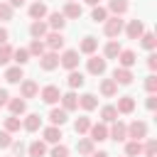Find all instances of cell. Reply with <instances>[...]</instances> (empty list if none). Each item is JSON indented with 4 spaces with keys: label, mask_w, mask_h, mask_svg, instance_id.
Returning a JSON list of instances; mask_svg holds the SVG:
<instances>
[{
    "label": "cell",
    "mask_w": 157,
    "mask_h": 157,
    "mask_svg": "<svg viewBox=\"0 0 157 157\" xmlns=\"http://www.w3.org/2000/svg\"><path fill=\"white\" fill-rule=\"evenodd\" d=\"M125 130H128V137H130V140L142 142V140L147 137V123H145V120H132L130 125H125Z\"/></svg>",
    "instance_id": "1"
},
{
    "label": "cell",
    "mask_w": 157,
    "mask_h": 157,
    "mask_svg": "<svg viewBox=\"0 0 157 157\" xmlns=\"http://www.w3.org/2000/svg\"><path fill=\"white\" fill-rule=\"evenodd\" d=\"M123 29H125V22H123L120 17H115V15L103 22V32H105V37H110V39H115Z\"/></svg>",
    "instance_id": "2"
},
{
    "label": "cell",
    "mask_w": 157,
    "mask_h": 157,
    "mask_svg": "<svg viewBox=\"0 0 157 157\" xmlns=\"http://www.w3.org/2000/svg\"><path fill=\"white\" fill-rule=\"evenodd\" d=\"M86 69H88V74H93V76H103V74H105V69H108V61H105L103 56L91 54V59H88Z\"/></svg>",
    "instance_id": "3"
},
{
    "label": "cell",
    "mask_w": 157,
    "mask_h": 157,
    "mask_svg": "<svg viewBox=\"0 0 157 157\" xmlns=\"http://www.w3.org/2000/svg\"><path fill=\"white\" fill-rule=\"evenodd\" d=\"M59 64H61L64 69H69V71H76V66H78V52H76V49H66V52L59 56Z\"/></svg>",
    "instance_id": "4"
},
{
    "label": "cell",
    "mask_w": 157,
    "mask_h": 157,
    "mask_svg": "<svg viewBox=\"0 0 157 157\" xmlns=\"http://www.w3.org/2000/svg\"><path fill=\"white\" fill-rule=\"evenodd\" d=\"M44 47H49V52H59V49L64 47V34H61V32H47Z\"/></svg>",
    "instance_id": "5"
},
{
    "label": "cell",
    "mask_w": 157,
    "mask_h": 157,
    "mask_svg": "<svg viewBox=\"0 0 157 157\" xmlns=\"http://www.w3.org/2000/svg\"><path fill=\"white\" fill-rule=\"evenodd\" d=\"M39 66H42L44 71H54V69L59 66V54H56V52H44V54L39 56Z\"/></svg>",
    "instance_id": "6"
},
{
    "label": "cell",
    "mask_w": 157,
    "mask_h": 157,
    "mask_svg": "<svg viewBox=\"0 0 157 157\" xmlns=\"http://www.w3.org/2000/svg\"><path fill=\"white\" fill-rule=\"evenodd\" d=\"M39 96H42V101H44V103L54 105V103H59V98H61V91H59L54 83H49V86H44V88H42V93H39Z\"/></svg>",
    "instance_id": "7"
},
{
    "label": "cell",
    "mask_w": 157,
    "mask_h": 157,
    "mask_svg": "<svg viewBox=\"0 0 157 157\" xmlns=\"http://www.w3.org/2000/svg\"><path fill=\"white\" fill-rule=\"evenodd\" d=\"M113 81H115L118 86H130V83H132V71H130V69H123V66H115Z\"/></svg>",
    "instance_id": "8"
},
{
    "label": "cell",
    "mask_w": 157,
    "mask_h": 157,
    "mask_svg": "<svg viewBox=\"0 0 157 157\" xmlns=\"http://www.w3.org/2000/svg\"><path fill=\"white\" fill-rule=\"evenodd\" d=\"M88 132H91V142H103V140H108V128H105V123H96V125H91L88 128Z\"/></svg>",
    "instance_id": "9"
},
{
    "label": "cell",
    "mask_w": 157,
    "mask_h": 157,
    "mask_svg": "<svg viewBox=\"0 0 157 157\" xmlns=\"http://www.w3.org/2000/svg\"><path fill=\"white\" fill-rule=\"evenodd\" d=\"M20 93H22V98H34V96L39 93L37 81H32V78H22V83H20Z\"/></svg>",
    "instance_id": "10"
},
{
    "label": "cell",
    "mask_w": 157,
    "mask_h": 157,
    "mask_svg": "<svg viewBox=\"0 0 157 157\" xmlns=\"http://www.w3.org/2000/svg\"><path fill=\"white\" fill-rule=\"evenodd\" d=\"M125 32H128V37H130V39H140V37H142V32H145L142 20H130V22L125 25Z\"/></svg>",
    "instance_id": "11"
},
{
    "label": "cell",
    "mask_w": 157,
    "mask_h": 157,
    "mask_svg": "<svg viewBox=\"0 0 157 157\" xmlns=\"http://www.w3.org/2000/svg\"><path fill=\"white\" fill-rule=\"evenodd\" d=\"M135 61H137V56H135V52H132V49H120V54H118V64H120L123 69L135 66Z\"/></svg>",
    "instance_id": "12"
},
{
    "label": "cell",
    "mask_w": 157,
    "mask_h": 157,
    "mask_svg": "<svg viewBox=\"0 0 157 157\" xmlns=\"http://www.w3.org/2000/svg\"><path fill=\"white\" fill-rule=\"evenodd\" d=\"M108 137H113L115 142H123V140L128 137V130H125V123H120V120H115V123H113V128L108 130Z\"/></svg>",
    "instance_id": "13"
},
{
    "label": "cell",
    "mask_w": 157,
    "mask_h": 157,
    "mask_svg": "<svg viewBox=\"0 0 157 157\" xmlns=\"http://www.w3.org/2000/svg\"><path fill=\"white\" fill-rule=\"evenodd\" d=\"M128 7H130V2L128 0H108V12H113L115 17H120V15H125L128 12Z\"/></svg>",
    "instance_id": "14"
},
{
    "label": "cell",
    "mask_w": 157,
    "mask_h": 157,
    "mask_svg": "<svg viewBox=\"0 0 157 157\" xmlns=\"http://www.w3.org/2000/svg\"><path fill=\"white\" fill-rule=\"evenodd\" d=\"M47 27H52L54 32H61V29L66 27V17H64L61 12H49V22H47Z\"/></svg>",
    "instance_id": "15"
},
{
    "label": "cell",
    "mask_w": 157,
    "mask_h": 157,
    "mask_svg": "<svg viewBox=\"0 0 157 157\" xmlns=\"http://www.w3.org/2000/svg\"><path fill=\"white\" fill-rule=\"evenodd\" d=\"M47 32H49V27H47V22H42V20H34V22L29 25V34H32L34 39H44Z\"/></svg>",
    "instance_id": "16"
},
{
    "label": "cell",
    "mask_w": 157,
    "mask_h": 157,
    "mask_svg": "<svg viewBox=\"0 0 157 157\" xmlns=\"http://www.w3.org/2000/svg\"><path fill=\"white\" fill-rule=\"evenodd\" d=\"M96 49H98V39H96V37H91V34H88V37H83V39H81V44H78V52H81V54H88V56H91Z\"/></svg>",
    "instance_id": "17"
},
{
    "label": "cell",
    "mask_w": 157,
    "mask_h": 157,
    "mask_svg": "<svg viewBox=\"0 0 157 157\" xmlns=\"http://www.w3.org/2000/svg\"><path fill=\"white\" fill-rule=\"evenodd\" d=\"M59 101H61V108H64L66 113H69V110H76V108H78V96H76L74 91L64 93V96H61Z\"/></svg>",
    "instance_id": "18"
},
{
    "label": "cell",
    "mask_w": 157,
    "mask_h": 157,
    "mask_svg": "<svg viewBox=\"0 0 157 157\" xmlns=\"http://www.w3.org/2000/svg\"><path fill=\"white\" fill-rule=\"evenodd\" d=\"M115 110H118V113H125V115L132 113V110H135V98H132V96H120Z\"/></svg>",
    "instance_id": "19"
},
{
    "label": "cell",
    "mask_w": 157,
    "mask_h": 157,
    "mask_svg": "<svg viewBox=\"0 0 157 157\" xmlns=\"http://www.w3.org/2000/svg\"><path fill=\"white\" fill-rule=\"evenodd\" d=\"M49 120H52V125L61 128V125L69 120V113H66L64 108H52V110H49Z\"/></svg>",
    "instance_id": "20"
},
{
    "label": "cell",
    "mask_w": 157,
    "mask_h": 157,
    "mask_svg": "<svg viewBox=\"0 0 157 157\" xmlns=\"http://www.w3.org/2000/svg\"><path fill=\"white\" fill-rule=\"evenodd\" d=\"M22 128H25L27 132H37V130L42 128V118H39L37 113H29V115L22 120Z\"/></svg>",
    "instance_id": "21"
},
{
    "label": "cell",
    "mask_w": 157,
    "mask_h": 157,
    "mask_svg": "<svg viewBox=\"0 0 157 157\" xmlns=\"http://www.w3.org/2000/svg\"><path fill=\"white\" fill-rule=\"evenodd\" d=\"M44 142H52V145H59V140L64 137L61 135V128H56V125H49V128H44Z\"/></svg>",
    "instance_id": "22"
},
{
    "label": "cell",
    "mask_w": 157,
    "mask_h": 157,
    "mask_svg": "<svg viewBox=\"0 0 157 157\" xmlns=\"http://www.w3.org/2000/svg\"><path fill=\"white\" fill-rule=\"evenodd\" d=\"M81 12H83V10H81V5H78V2H66V5H64V10H61V15H64V17H69V20H78V17H81Z\"/></svg>",
    "instance_id": "23"
},
{
    "label": "cell",
    "mask_w": 157,
    "mask_h": 157,
    "mask_svg": "<svg viewBox=\"0 0 157 157\" xmlns=\"http://www.w3.org/2000/svg\"><path fill=\"white\" fill-rule=\"evenodd\" d=\"M120 42H115V39H110L108 44H105V49H103V59L108 61V59H118V54H120Z\"/></svg>",
    "instance_id": "24"
},
{
    "label": "cell",
    "mask_w": 157,
    "mask_h": 157,
    "mask_svg": "<svg viewBox=\"0 0 157 157\" xmlns=\"http://www.w3.org/2000/svg\"><path fill=\"white\" fill-rule=\"evenodd\" d=\"M22 78H25L22 66H10V69L5 71V81H7V83H20Z\"/></svg>",
    "instance_id": "25"
},
{
    "label": "cell",
    "mask_w": 157,
    "mask_h": 157,
    "mask_svg": "<svg viewBox=\"0 0 157 157\" xmlns=\"http://www.w3.org/2000/svg\"><path fill=\"white\" fill-rule=\"evenodd\" d=\"M7 108H10L12 115H22V113L27 110V101H25V98H10V101H7Z\"/></svg>",
    "instance_id": "26"
},
{
    "label": "cell",
    "mask_w": 157,
    "mask_h": 157,
    "mask_svg": "<svg viewBox=\"0 0 157 157\" xmlns=\"http://www.w3.org/2000/svg\"><path fill=\"white\" fill-rule=\"evenodd\" d=\"M101 93H103L105 98H113V96L118 93V83H115L113 78H103V81H101Z\"/></svg>",
    "instance_id": "27"
},
{
    "label": "cell",
    "mask_w": 157,
    "mask_h": 157,
    "mask_svg": "<svg viewBox=\"0 0 157 157\" xmlns=\"http://www.w3.org/2000/svg\"><path fill=\"white\" fill-rule=\"evenodd\" d=\"M83 81H86V78H83V74H81V71H69V76H66V83H69V88H71V91H74V88H81V86H83Z\"/></svg>",
    "instance_id": "28"
},
{
    "label": "cell",
    "mask_w": 157,
    "mask_h": 157,
    "mask_svg": "<svg viewBox=\"0 0 157 157\" xmlns=\"http://www.w3.org/2000/svg\"><path fill=\"white\" fill-rule=\"evenodd\" d=\"M27 152H29V157H44L47 155V145L42 140H34V142H29Z\"/></svg>",
    "instance_id": "29"
},
{
    "label": "cell",
    "mask_w": 157,
    "mask_h": 157,
    "mask_svg": "<svg viewBox=\"0 0 157 157\" xmlns=\"http://www.w3.org/2000/svg\"><path fill=\"white\" fill-rule=\"evenodd\" d=\"M29 17H32V20L47 17V5H44V2H32V5H29Z\"/></svg>",
    "instance_id": "30"
},
{
    "label": "cell",
    "mask_w": 157,
    "mask_h": 157,
    "mask_svg": "<svg viewBox=\"0 0 157 157\" xmlns=\"http://www.w3.org/2000/svg\"><path fill=\"white\" fill-rule=\"evenodd\" d=\"M78 105H81L83 110H93V108L98 105V98H96L93 93H83V96L78 98Z\"/></svg>",
    "instance_id": "31"
},
{
    "label": "cell",
    "mask_w": 157,
    "mask_h": 157,
    "mask_svg": "<svg viewBox=\"0 0 157 157\" xmlns=\"http://www.w3.org/2000/svg\"><path fill=\"white\" fill-rule=\"evenodd\" d=\"M101 120H103V123H115V120H118L115 105H103V108H101Z\"/></svg>",
    "instance_id": "32"
},
{
    "label": "cell",
    "mask_w": 157,
    "mask_h": 157,
    "mask_svg": "<svg viewBox=\"0 0 157 157\" xmlns=\"http://www.w3.org/2000/svg\"><path fill=\"white\" fill-rule=\"evenodd\" d=\"M140 44H142L147 52H155V47H157V37H155L152 32H142V37H140Z\"/></svg>",
    "instance_id": "33"
},
{
    "label": "cell",
    "mask_w": 157,
    "mask_h": 157,
    "mask_svg": "<svg viewBox=\"0 0 157 157\" xmlns=\"http://www.w3.org/2000/svg\"><path fill=\"white\" fill-rule=\"evenodd\" d=\"M12 61H15L17 66H25V64L29 61V52L22 49V47H20V49H12Z\"/></svg>",
    "instance_id": "34"
},
{
    "label": "cell",
    "mask_w": 157,
    "mask_h": 157,
    "mask_svg": "<svg viewBox=\"0 0 157 157\" xmlns=\"http://www.w3.org/2000/svg\"><path fill=\"white\" fill-rule=\"evenodd\" d=\"M93 123H91V118L88 115H81V118H76V123H74V130L78 132V135H83V132H88V128H91Z\"/></svg>",
    "instance_id": "35"
},
{
    "label": "cell",
    "mask_w": 157,
    "mask_h": 157,
    "mask_svg": "<svg viewBox=\"0 0 157 157\" xmlns=\"http://www.w3.org/2000/svg\"><path fill=\"white\" fill-rule=\"evenodd\" d=\"M137 155H142V142L130 140V142L125 145V157H137Z\"/></svg>",
    "instance_id": "36"
},
{
    "label": "cell",
    "mask_w": 157,
    "mask_h": 157,
    "mask_svg": "<svg viewBox=\"0 0 157 157\" xmlns=\"http://www.w3.org/2000/svg\"><path fill=\"white\" fill-rule=\"evenodd\" d=\"M29 56H42L44 52H47V47H44V42L42 39H32V44H29Z\"/></svg>",
    "instance_id": "37"
},
{
    "label": "cell",
    "mask_w": 157,
    "mask_h": 157,
    "mask_svg": "<svg viewBox=\"0 0 157 157\" xmlns=\"http://www.w3.org/2000/svg\"><path fill=\"white\" fill-rule=\"evenodd\" d=\"M20 128H22V120H20L17 115H10V118H5V130H7L10 135H12V132H17Z\"/></svg>",
    "instance_id": "38"
},
{
    "label": "cell",
    "mask_w": 157,
    "mask_h": 157,
    "mask_svg": "<svg viewBox=\"0 0 157 157\" xmlns=\"http://www.w3.org/2000/svg\"><path fill=\"white\" fill-rule=\"evenodd\" d=\"M76 150H78V155H88V157H91V152H93V142H91L88 137H83V140L76 142Z\"/></svg>",
    "instance_id": "39"
},
{
    "label": "cell",
    "mask_w": 157,
    "mask_h": 157,
    "mask_svg": "<svg viewBox=\"0 0 157 157\" xmlns=\"http://www.w3.org/2000/svg\"><path fill=\"white\" fill-rule=\"evenodd\" d=\"M91 20H93V22H105V20H108V10L101 7V5H96L93 12H91Z\"/></svg>",
    "instance_id": "40"
},
{
    "label": "cell",
    "mask_w": 157,
    "mask_h": 157,
    "mask_svg": "<svg viewBox=\"0 0 157 157\" xmlns=\"http://www.w3.org/2000/svg\"><path fill=\"white\" fill-rule=\"evenodd\" d=\"M7 61H12V47L10 44H0V66H5Z\"/></svg>",
    "instance_id": "41"
},
{
    "label": "cell",
    "mask_w": 157,
    "mask_h": 157,
    "mask_svg": "<svg viewBox=\"0 0 157 157\" xmlns=\"http://www.w3.org/2000/svg\"><path fill=\"white\" fill-rule=\"evenodd\" d=\"M142 155H145V157H155V155H157V140H147V142L142 145Z\"/></svg>",
    "instance_id": "42"
},
{
    "label": "cell",
    "mask_w": 157,
    "mask_h": 157,
    "mask_svg": "<svg viewBox=\"0 0 157 157\" xmlns=\"http://www.w3.org/2000/svg\"><path fill=\"white\" fill-rule=\"evenodd\" d=\"M12 12H15V10H12L7 2H0V20H2V22H10V20H12Z\"/></svg>",
    "instance_id": "43"
},
{
    "label": "cell",
    "mask_w": 157,
    "mask_h": 157,
    "mask_svg": "<svg viewBox=\"0 0 157 157\" xmlns=\"http://www.w3.org/2000/svg\"><path fill=\"white\" fill-rule=\"evenodd\" d=\"M49 157H69V147L66 145H54L52 152H49Z\"/></svg>",
    "instance_id": "44"
},
{
    "label": "cell",
    "mask_w": 157,
    "mask_h": 157,
    "mask_svg": "<svg viewBox=\"0 0 157 157\" xmlns=\"http://www.w3.org/2000/svg\"><path fill=\"white\" fill-rule=\"evenodd\" d=\"M145 88H147V93H155V91H157V76H155V74H150V76L145 78Z\"/></svg>",
    "instance_id": "45"
},
{
    "label": "cell",
    "mask_w": 157,
    "mask_h": 157,
    "mask_svg": "<svg viewBox=\"0 0 157 157\" xmlns=\"http://www.w3.org/2000/svg\"><path fill=\"white\" fill-rule=\"evenodd\" d=\"M12 145V135L7 132V130H0V150H5V147H10Z\"/></svg>",
    "instance_id": "46"
},
{
    "label": "cell",
    "mask_w": 157,
    "mask_h": 157,
    "mask_svg": "<svg viewBox=\"0 0 157 157\" xmlns=\"http://www.w3.org/2000/svg\"><path fill=\"white\" fill-rule=\"evenodd\" d=\"M10 147H12V152H15V157H22V152H25V145H22V142H17V140H12V145H10Z\"/></svg>",
    "instance_id": "47"
},
{
    "label": "cell",
    "mask_w": 157,
    "mask_h": 157,
    "mask_svg": "<svg viewBox=\"0 0 157 157\" xmlns=\"http://www.w3.org/2000/svg\"><path fill=\"white\" fill-rule=\"evenodd\" d=\"M147 69H150V71L157 69V54H155V52H150V56H147Z\"/></svg>",
    "instance_id": "48"
},
{
    "label": "cell",
    "mask_w": 157,
    "mask_h": 157,
    "mask_svg": "<svg viewBox=\"0 0 157 157\" xmlns=\"http://www.w3.org/2000/svg\"><path fill=\"white\" fill-rule=\"evenodd\" d=\"M145 105H147V110H155V108H157V96H155V93H150V98H147V103H145Z\"/></svg>",
    "instance_id": "49"
},
{
    "label": "cell",
    "mask_w": 157,
    "mask_h": 157,
    "mask_svg": "<svg viewBox=\"0 0 157 157\" xmlns=\"http://www.w3.org/2000/svg\"><path fill=\"white\" fill-rule=\"evenodd\" d=\"M7 101H10V93H7L5 88H0V108H2V105H7Z\"/></svg>",
    "instance_id": "50"
},
{
    "label": "cell",
    "mask_w": 157,
    "mask_h": 157,
    "mask_svg": "<svg viewBox=\"0 0 157 157\" xmlns=\"http://www.w3.org/2000/svg\"><path fill=\"white\" fill-rule=\"evenodd\" d=\"M7 39H10V32L5 27H0V44H7Z\"/></svg>",
    "instance_id": "51"
},
{
    "label": "cell",
    "mask_w": 157,
    "mask_h": 157,
    "mask_svg": "<svg viewBox=\"0 0 157 157\" xmlns=\"http://www.w3.org/2000/svg\"><path fill=\"white\" fill-rule=\"evenodd\" d=\"M7 5L15 10V7H22V5H25V0H7Z\"/></svg>",
    "instance_id": "52"
},
{
    "label": "cell",
    "mask_w": 157,
    "mask_h": 157,
    "mask_svg": "<svg viewBox=\"0 0 157 157\" xmlns=\"http://www.w3.org/2000/svg\"><path fill=\"white\" fill-rule=\"evenodd\" d=\"M91 157H110V155H108V152H103V150H101V152H91Z\"/></svg>",
    "instance_id": "53"
},
{
    "label": "cell",
    "mask_w": 157,
    "mask_h": 157,
    "mask_svg": "<svg viewBox=\"0 0 157 157\" xmlns=\"http://www.w3.org/2000/svg\"><path fill=\"white\" fill-rule=\"evenodd\" d=\"M86 2H88V5H91V7H96V5H98V2H101V0H86Z\"/></svg>",
    "instance_id": "54"
},
{
    "label": "cell",
    "mask_w": 157,
    "mask_h": 157,
    "mask_svg": "<svg viewBox=\"0 0 157 157\" xmlns=\"http://www.w3.org/2000/svg\"><path fill=\"white\" fill-rule=\"evenodd\" d=\"M66 2H76V0H66Z\"/></svg>",
    "instance_id": "55"
},
{
    "label": "cell",
    "mask_w": 157,
    "mask_h": 157,
    "mask_svg": "<svg viewBox=\"0 0 157 157\" xmlns=\"http://www.w3.org/2000/svg\"><path fill=\"white\" fill-rule=\"evenodd\" d=\"M34 2H42V0H34Z\"/></svg>",
    "instance_id": "56"
}]
</instances>
